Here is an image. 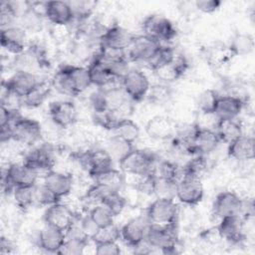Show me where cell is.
<instances>
[{"label": "cell", "mask_w": 255, "mask_h": 255, "mask_svg": "<svg viewBox=\"0 0 255 255\" xmlns=\"http://www.w3.org/2000/svg\"><path fill=\"white\" fill-rule=\"evenodd\" d=\"M43 218L45 224L66 232L75 222L76 215L68 205L60 201L51 206H48Z\"/></svg>", "instance_id": "8fae6325"}, {"label": "cell", "mask_w": 255, "mask_h": 255, "mask_svg": "<svg viewBox=\"0 0 255 255\" xmlns=\"http://www.w3.org/2000/svg\"><path fill=\"white\" fill-rule=\"evenodd\" d=\"M155 158L143 149L132 148L119 160V165L124 173L129 175L153 174Z\"/></svg>", "instance_id": "3957f363"}, {"label": "cell", "mask_w": 255, "mask_h": 255, "mask_svg": "<svg viewBox=\"0 0 255 255\" xmlns=\"http://www.w3.org/2000/svg\"><path fill=\"white\" fill-rule=\"evenodd\" d=\"M243 107L244 102L239 96H219L213 114L217 120H236Z\"/></svg>", "instance_id": "44dd1931"}, {"label": "cell", "mask_w": 255, "mask_h": 255, "mask_svg": "<svg viewBox=\"0 0 255 255\" xmlns=\"http://www.w3.org/2000/svg\"><path fill=\"white\" fill-rule=\"evenodd\" d=\"M170 90L166 85H154L149 88L147 97L150 102L161 105L170 98Z\"/></svg>", "instance_id": "f907efd6"}, {"label": "cell", "mask_w": 255, "mask_h": 255, "mask_svg": "<svg viewBox=\"0 0 255 255\" xmlns=\"http://www.w3.org/2000/svg\"><path fill=\"white\" fill-rule=\"evenodd\" d=\"M88 71L92 85L97 86L100 89L107 88L117 80L98 56L91 62Z\"/></svg>", "instance_id": "f1b7e54d"}, {"label": "cell", "mask_w": 255, "mask_h": 255, "mask_svg": "<svg viewBox=\"0 0 255 255\" xmlns=\"http://www.w3.org/2000/svg\"><path fill=\"white\" fill-rule=\"evenodd\" d=\"M14 252L13 243L6 237H1L0 239V253L1 254H9Z\"/></svg>", "instance_id": "9f6ffc18"}, {"label": "cell", "mask_w": 255, "mask_h": 255, "mask_svg": "<svg viewBox=\"0 0 255 255\" xmlns=\"http://www.w3.org/2000/svg\"><path fill=\"white\" fill-rule=\"evenodd\" d=\"M133 37L134 36L130 32L122 26L113 25L101 34L100 47L126 51L129 47Z\"/></svg>", "instance_id": "5bb4252c"}, {"label": "cell", "mask_w": 255, "mask_h": 255, "mask_svg": "<svg viewBox=\"0 0 255 255\" xmlns=\"http://www.w3.org/2000/svg\"><path fill=\"white\" fill-rule=\"evenodd\" d=\"M188 63L186 59L178 54H175L173 60L153 69L154 75L162 82L172 83L178 80L187 70Z\"/></svg>", "instance_id": "603a6c76"}, {"label": "cell", "mask_w": 255, "mask_h": 255, "mask_svg": "<svg viewBox=\"0 0 255 255\" xmlns=\"http://www.w3.org/2000/svg\"><path fill=\"white\" fill-rule=\"evenodd\" d=\"M254 49V39L250 34L237 33L232 38L228 50L232 56H247Z\"/></svg>", "instance_id": "d6a6232c"}, {"label": "cell", "mask_w": 255, "mask_h": 255, "mask_svg": "<svg viewBox=\"0 0 255 255\" xmlns=\"http://www.w3.org/2000/svg\"><path fill=\"white\" fill-rule=\"evenodd\" d=\"M153 175L156 178L176 183V181L183 175V172L182 168L180 169L176 163L169 160H161L154 164Z\"/></svg>", "instance_id": "836d02e7"}, {"label": "cell", "mask_w": 255, "mask_h": 255, "mask_svg": "<svg viewBox=\"0 0 255 255\" xmlns=\"http://www.w3.org/2000/svg\"><path fill=\"white\" fill-rule=\"evenodd\" d=\"M90 239L83 238H67L58 254L64 255H80L84 253Z\"/></svg>", "instance_id": "bcb514c9"}, {"label": "cell", "mask_w": 255, "mask_h": 255, "mask_svg": "<svg viewBox=\"0 0 255 255\" xmlns=\"http://www.w3.org/2000/svg\"><path fill=\"white\" fill-rule=\"evenodd\" d=\"M18 16V8L13 2L2 1L0 3V24L1 29H6L15 26L14 23Z\"/></svg>", "instance_id": "ee69618b"}, {"label": "cell", "mask_w": 255, "mask_h": 255, "mask_svg": "<svg viewBox=\"0 0 255 255\" xmlns=\"http://www.w3.org/2000/svg\"><path fill=\"white\" fill-rule=\"evenodd\" d=\"M195 8L202 13L210 14L218 10L221 6V1L219 0H197L195 1Z\"/></svg>", "instance_id": "db71d44e"}, {"label": "cell", "mask_w": 255, "mask_h": 255, "mask_svg": "<svg viewBox=\"0 0 255 255\" xmlns=\"http://www.w3.org/2000/svg\"><path fill=\"white\" fill-rule=\"evenodd\" d=\"M215 131L220 141L227 144L243 134L242 126L236 120H218Z\"/></svg>", "instance_id": "f546056e"}, {"label": "cell", "mask_w": 255, "mask_h": 255, "mask_svg": "<svg viewBox=\"0 0 255 255\" xmlns=\"http://www.w3.org/2000/svg\"><path fill=\"white\" fill-rule=\"evenodd\" d=\"M178 217V206L173 198L157 197L146 210V218L150 224L176 225Z\"/></svg>", "instance_id": "277c9868"}, {"label": "cell", "mask_w": 255, "mask_h": 255, "mask_svg": "<svg viewBox=\"0 0 255 255\" xmlns=\"http://www.w3.org/2000/svg\"><path fill=\"white\" fill-rule=\"evenodd\" d=\"M34 197L35 203L47 207L61 201V198H59L53 191H51L44 183H42L41 185H38L36 183Z\"/></svg>", "instance_id": "f6af8a7d"}, {"label": "cell", "mask_w": 255, "mask_h": 255, "mask_svg": "<svg viewBox=\"0 0 255 255\" xmlns=\"http://www.w3.org/2000/svg\"><path fill=\"white\" fill-rule=\"evenodd\" d=\"M44 56L40 49L31 47L18 56H15L13 65L15 71H25L36 74L44 65Z\"/></svg>", "instance_id": "83f0119b"}, {"label": "cell", "mask_w": 255, "mask_h": 255, "mask_svg": "<svg viewBox=\"0 0 255 255\" xmlns=\"http://www.w3.org/2000/svg\"><path fill=\"white\" fill-rule=\"evenodd\" d=\"M81 167L93 178L113 167V158L107 149L96 148L81 152L77 157Z\"/></svg>", "instance_id": "5b68a950"}, {"label": "cell", "mask_w": 255, "mask_h": 255, "mask_svg": "<svg viewBox=\"0 0 255 255\" xmlns=\"http://www.w3.org/2000/svg\"><path fill=\"white\" fill-rule=\"evenodd\" d=\"M121 239V229L115 224H109L104 227H100L92 240L95 244L104 242H115Z\"/></svg>", "instance_id": "7bdbcfd3"}, {"label": "cell", "mask_w": 255, "mask_h": 255, "mask_svg": "<svg viewBox=\"0 0 255 255\" xmlns=\"http://www.w3.org/2000/svg\"><path fill=\"white\" fill-rule=\"evenodd\" d=\"M23 162L38 172L45 171L46 173L53 169V166L55 165V157L52 148L49 145L43 144L32 148L24 156Z\"/></svg>", "instance_id": "ac0fdd59"}, {"label": "cell", "mask_w": 255, "mask_h": 255, "mask_svg": "<svg viewBox=\"0 0 255 255\" xmlns=\"http://www.w3.org/2000/svg\"><path fill=\"white\" fill-rule=\"evenodd\" d=\"M95 252L99 255H119L122 251L118 241H115L95 244Z\"/></svg>", "instance_id": "f5cc1de1"}, {"label": "cell", "mask_w": 255, "mask_h": 255, "mask_svg": "<svg viewBox=\"0 0 255 255\" xmlns=\"http://www.w3.org/2000/svg\"><path fill=\"white\" fill-rule=\"evenodd\" d=\"M94 182L100 183L113 191L120 192L126 183V178L123 171L114 167L101 172L93 177Z\"/></svg>", "instance_id": "1f68e13d"}, {"label": "cell", "mask_w": 255, "mask_h": 255, "mask_svg": "<svg viewBox=\"0 0 255 255\" xmlns=\"http://www.w3.org/2000/svg\"><path fill=\"white\" fill-rule=\"evenodd\" d=\"M44 16L55 26H66L74 20L71 5L65 1L46 2Z\"/></svg>", "instance_id": "484cf974"}, {"label": "cell", "mask_w": 255, "mask_h": 255, "mask_svg": "<svg viewBox=\"0 0 255 255\" xmlns=\"http://www.w3.org/2000/svg\"><path fill=\"white\" fill-rule=\"evenodd\" d=\"M49 116L56 127L66 128L76 123L78 112L74 103L70 101H57L50 104Z\"/></svg>", "instance_id": "4fadbf2b"}, {"label": "cell", "mask_w": 255, "mask_h": 255, "mask_svg": "<svg viewBox=\"0 0 255 255\" xmlns=\"http://www.w3.org/2000/svg\"><path fill=\"white\" fill-rule=\"evenodd\" d=\"M103 204H105L113 212V214L117 216L121 214L125 209L127 200L120 192L112 191L106 196V198L103 201Z\"/></svg>", "instance_id": "681fc988"}, {"label": "cell", "mask_w": 255, "mask_h": 255, "mask_svg": "<svg viewBox=\"0 0 255 255\" xmlns=\"http://www.w3.org/2000/svg\"><path fill=\"white\" fill-rule=\"evenodd\" d=\"M112 191L113 190L109 189L108 187H106L100 183L94 182V184L92 186H90V188L87 190V192L85 194V199L89 203H91L95 206V205L103 203L106 196Z\"/></svg>", "instance_id": "c3c4849f"}, {"label": "cell", "mask_w": 255, "mask_h": 255, "mask_svg": "<svg viewBox=\"0 0 255 255\" xmlns=\"http://www.w3.org/2000/svg\"><path fill=\"white\" fill-rule=\"evenodd\" d=\"M35 185H21L14 188L12 194L14 201L19 208L25 210L35 203Z\"/></svg>", "instance_id": "74e56055"}, {"label": "cell", "mask_w": 255, "mask_h": 255, "mask_svg": "<svg viewBox=\"0 0 255 255\" xmlns=\"http://www.w3.org/2000/svg\"><path fill=\"white\" fill-rule=\"evenodd\" d=\"M88 215L99 228L114 223V218L116 217L113 212L103 203L93 206Z\"/></svg>", "instance_id": "ab89813d"}, {"label": "cell", "mask_w": 255, "mask_h": 255, "mask_svg": "<svg viewBox=\"0 0 255 255\" xmlns=\"http://www.w3.org/2000/svg\"><path fill=\"white\" fill-rule=\"evenodd\" d=\"M143 35L150 37L159 43L161 41H171L176 36V29L167 18L152 14L147 16L142 22Z\"/></svg>", "instance_id": "8992f818"}, {"label": "cell", "mask_w": 255, "mask_h": 255, "mask_svg": "<svg viewBox=\"0 0 255 255\" xmlns=\"http://www.w3.org/2000/svg\"><path fill=\"white\" fill-rule=\"evenodd\" d=\"M65 68L77 95L83 93L92 85L88 68L74 65H66Z\"/></svg>", "instance_id": "4dcf8cb0"}, {"label": "cell", "mask_w": 255, "mask_h": 255, "mask_svg": "<svg viewBox=\"0 0 255 255\" xmlns=\"http://www.w3.org/2000/svg\"><path fill=\"white\" fill-rule=\"evenodd\" d=\"M51 91V88L49 84L46 82H41L25 97H23V106L30 108V109H35L40 107L44 101L47 99L49 93Z\"/></svg>", "instance_id": "d590c367"}, {"label": "cell", "mask_w": 255, "mask_h": 255, "mask_svg": "<svg viewBox=\"0 0 255 255\" xmlns=\"http://www.w3.org/2000/svg\"><path fill=\"white\" fill-rule=\"evenodd\" d=\"M39 247L48 253L58 254L66 240V232L45 224L38 234Z\"/></svg>", "instance_id": "7402d4cb"}, {"label": "cell", "mask_w": 255, "mask_h": 255, "mask_svg": "<svg viewBox=\"0 0 255 255\" xmlns=\"http://www.w3.org/2000/svg\"><path fill=\"white\" fill-rule=\"evenodd\" d=\"M132 148L133 147H132L131 143H128L114 134L108 141L107 151L110 153L113 160L117 159L119 161L122 157H124Z\"/></svg>", "instance_id": "60d3db41"}, {"label": "cell", "mask_w": 255, "mask_h": 255, "mask_svg": "<svg viewBox=\"0 0 255 255\" xmlns=\"http://www.w3.org/2000/svg\"><path fill=\"white\" fill-rule=\"evenodd\" d=\"M145 131L148 136L157 140L172 138L176 132L174 123L162 116L153 117L145 125Z\"/></svg>", "instance_id": "4316f807"}, {"label": "cell", "mask_w": 255, "mask_h": 255, "mask_svg": "<svg viewBox=\"0 0 255 255\" xmlns=\"http://www.w3.org/2000/svg\"><path fill=\"white\" fill-rule=\"evenodd\" d=\"M161 44L145 35L134 36L128 48V57L134 62L148 63L158 52Z\"/></svg>", "instance_id": "30bf717a"}, {"label": "cell", "mask_w": 255, "mask_h": 255, "mask_svg": "<svg viewBox=\"0 0 255 255\" xmlns=\"http://www.w3.org/2000/svg\"><path fill=\"white\" fill-rule=\"evenodd\" d=\"M204 195L201 179L183 175L175 183V197L183 204H198Z\"/></svg>", "instance_id": "9c48e42d"}, {"label": "cell", "mask_w": 255, "mask_h": 255, "mask_svg": "<svg viewBox=\"0 0 255 255\" xmlns=\"http://www.w3.org/2000/svg\"><path fill=\"white\" fill-rule=\"evenodd\" d=\"M144 242L152 249H157L164 254L176 252L177 236L175 225L149 224L145 233Z\"/></svg>", "instance_id": "7a4b0ae2"}, {"label": "cell", "mask_w": 255, "mask_h": 255, "mask_svg": "<svg viewBox=\"0 0 255 255\" xmlns=\"http://www.w3.org/2000/svg\"><path fill=\"white\" fill-rule=\"evenodd\" d=\"M114 134L128 143H133L139 136V128L128 118L122 119L113 129Z\"/></svg>", "instance_id": "e575fe53"}, {"label": "cell", "mask_w": 255, "mask_h": 255, "mask_svg": "<svg viewBox=\"0 0 255 255\" xmlns=\"http://www.w3.org/2000/svg\"><path fill=\"white\" fill-rule=\"evenodd\" d=\"M39 172L22 162L9 163L1 172L2 191L13 193L16 186L35 185L37 183Z\"/></svg>", "instance_id": "6da1fadb"}, {"label": "cell", "mask_w": 255, "mask_h": 255, "mask_svg": "<svg viewBox=\"0 0 255 255\" xmlns=\"http://www.w3.org/2000/svg\"><path fill=\"white\" fill-rule=\"evenodd\" d=\"M39 83L40 81L36 74L25 71H15L10 78L2 82V85H4L9 91L23 98Z\"/></svg>", "instance_id": "d6986e66"}, {"label": "cell", "mask_w": 255, "mask_h": 255, "mask_svg": "<svg viewBox=\"0 0 255 255\" xmlns=\"http://www.w3.org/2000/svg\"><path fill=\"white\" fill-rule=\"evenodd\" d=\"M80 224H81V227H82L84 233L86 234V236L90 240H92L93 236L96 234V232L99 229V227L94 223V221L90 218L89 215H87L85 218H83L80 221Z\"/></svg>", "instance_id": "11a10c76"}, {"label": "cell", "mask_w": 255, "mask_h": 255, "mask_svg": "<svg viewBox=\"0 0 255 255\" xmlns=\"http://www.w3.org/2000/svg\"><path fill=\"white\" fill-rule=\"evenodd\" d=\"M207 168H208V162L205 155L196 154V155H193L191 159H189L185 163V165L182 167V172H183V175L201 179L202 176L206 173Z\"/></svg>", "instance_id": "8d00e7d4"}, {"label": "cell", "mask_w": 255, "mask_h": 255, "mask_svg": "<svg viewBox=\"0 0 255 255\" xmlns=\"http://www.w3.org/2000/svg\"><path fill=\"white\" fill-rule=\"evenodd\" d=\"M227 155L238 162L254 159V138L242 134L227 144Z\"/></svg>", "instance_id": "d4e9b609"}, {"label": "cell", "mask_w": 255, "mask_h": 255, "mask_svg": "<svg viewBox=\"0 0 255 255\" xmlns=\"http://www.w3.org/2000/svg\"><path fill=\"white\" fill-rule=\"evenodd\" d=\"M243 198L235 191L227 190L218 193L212 205L213 214L219 219L229 215H240Z\"/></svg>", "instance_id": "7c38bea8"}, {"label": "cell", "mask_w": 255, "mask_h": 255, "mask_svg": "<svg viewBox=\"0 0 255 255\" xmlns=\"http://www.w3.org/2000/svg\"><path fill=\"white\" fill-rule=\"evenodd\" d=\"M121 86L130 100L139 102L147 96L150 83L147 76L142 71L130 69L121 80Z\"/></svg>", "instance_id": "ba28073f"}, {"label": "cell", "mask_w": 255, "mask_h": 255, "mask_svg": "<svg viewBox=\"0 0 255 255\" xmlns=\"http://www.w3.org/2000/svg\"><path fill=\"white\" fill-rule=\"evenodd\" d=\"M149 224L147 218L138 217L129 220L121 228V239L126 245L131 248L138 247L144 242L145 233Z\"/></svg>", "instance_id": "2e32d148"}, {"label": "cell", "mask_w": 255, "mask_h": 255, "mask_svg": "<svg viewBox=\"0 0 255 255\" xmlns=\"http://www.w3.org/2000/svg\"><path fill=\"white\" fill-rule=\"evenodd\" d=\"M43 136V129L36 120L20 117L13 125V140L32 146L37 143Z\"/></svg>", "instance_id": "52a82bcc"}, {"label": "cell", "mask_w": 255, "mask_h": 255, "mask_svg": "<svg viewBox=\"0 0 255 255\" xmlns=\"http://www.w3.org/2000/svg\"><path fill=\"white\" fill-rule=\"evenodd\" d=\"M222 239L231 244H240L245 239L244 218L241 215L222 217L217 226Z\"/></svg>", "instance_id": "9a60e30c"}, {"label": "cell", "mask_w": 255, "mask_h": 255, "mask_svg": "<svg viewBox=\"0 0 255 255\" xmlns=\"http://www.w3.org/2000/svg\"><path fill=\"white\" fill-rule=\"evenodd\" d=\"M219 95L216 91L208 89L199 94L197 98V107L201 114H213Z\"/></svg>", "instance_id": "b9f144b4"}, {"label": "cell", "mask_w": 255, "mask_h": 255, "mask_svg": "<svg viewBox=\"0 0 255 255\" xmlns=\"http://www.w3.org/2000/svg\"><path fill=\"white\" fill-rule=\"evenodd\" d=\"M52 87L59 93L67 96H77L65 66L61 67L52 79Z\"/></svg>", "instance_id": "f35d334b"}, {"label": "cell", "mask_w": 255, "mask_h": 255, "mask_svg": "<svg viewBox=\"0 0 255 255\" xmlns=\"http://www.w3.org/2000/svg\"><path fill=\"white\" fill-rule=\"evenodd\" d=\"M219 142L221 141L214 128H202L196 125L192 138L193 155H206L207 153L214 151Z\"/></svg>", "instance_id": "e0dca14e"}, {"label": "cell", "mask_w": 255, "mask_h": 255, "mask_svg": "<svg viewBox=\"0 0 255 255\" xmlns=\"http://www.w3.org/2000/svg\"><path fill=\"white\" fill-rule=\"evenodd\" d=\"M154 194H156L157 197L173 198L174 199V197H175V182L156 178Z\"/></svg>", "instance_id": "816d5d0a"}, {"label": "cell", "mask_w": 255, "mask_h": 255, "mask_svg": "<svg viewBox=\"0 0 255 255\" xmlns=\"http://www.w3.org/2000/svg\"><path fill=\"white\" fill-rule=\"evenodd\" d=\"M1 46L8 53L18 56L25 51L26 33L25 30L18 26L1 29L0 33Z\"/></svg>", "instance_id": "ffe728a7"}, {"label": "cell", "mask_w": 255, "mask_h": 255, "mask_svg": "<svg viewBox=\"0 0 255 255\" xmlns=\"http://www.w3.org/2000/svg\"><path fill=\"white\" fill-rule=\"evenodd\" d=\"M69 3L72 8L74 19H77L79 21H84L88 19L97 5V3L93 1H77Z\"/></svg>", "instance_id": "7dc6e473"}, {"label": "cell", "mask_w": 255, "mask_h": 255, "mask_svg": "<svg viewBox=\"0 0 255 255\" xmlns=\"http://www.w3.org/2000/svg\"><path fill=\"white\" fill-rule=\"evenodd\" d=\"M43 183L62 199L71 193L74 180L71 174L52 169L45 173Z\"/></svg>", "instance_id": "cb8c5ba5"}]
</instances>
